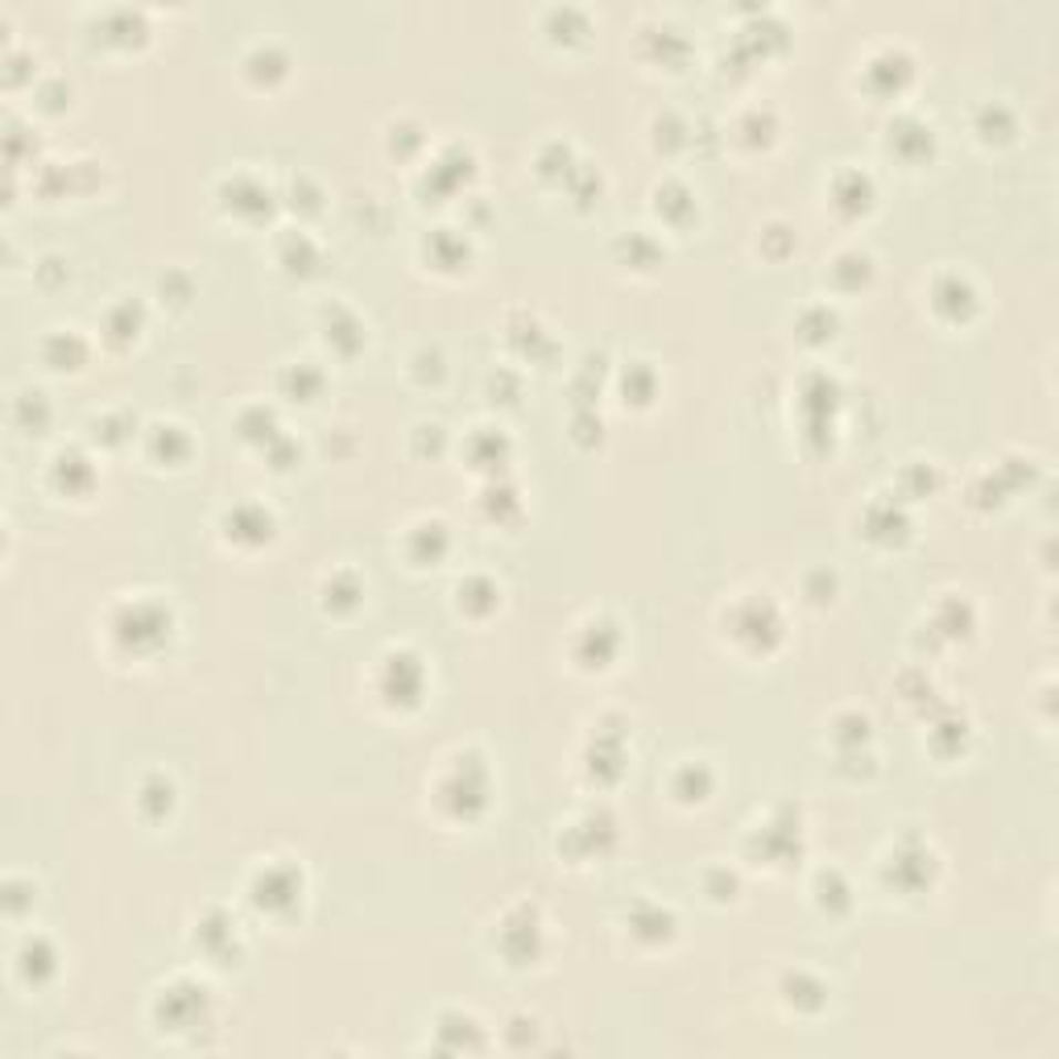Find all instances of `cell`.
I'll use <instances>...</instances> for the list:
<instances>
[{"mask_svg":"<svg viewBox=\"0 0 1059 1059\" xmlns=\"http://www.w3.org/2000/svg\"><path fill=\"white\" fill-rule=\"evenodd\" d=\"M489 766L476 749H456L451 758H443V770L430 782L435 803L451 816V820H476L485 803H489Z\"/></svg>","mask_w":1059,"mask_h":1059,"instance_id":"cell-1","label":"cell"},{"mask_svg":"<svg viewBox=\"0 0 1059 1059\" xmlns=\"http://www.w3.org/2000/svg\"><path fill=\"white\" fill-rule=\"evenodd\" d=\"M170 630H175L170 609H166L162 601H149V596L121 601L108 617V637L121 646L125 658H149L154 650L166 646Z\"/></svg>","mask_w":1059,"mask_h":1059,"instance_id":"cell-2","label":"cell"},{"mask_svg":"<svg viewBox=\"0 0 1059 1059\" xmlns=\"http://www.w3.org/2000/svg\"><path fill=\"white\" fill-rule=\"evenodd\" d=\"M207 1010H211V989L195 977L166 980L154 994V1001H149V1018L158 1022L162 1035H195V1030H204Z\"/></svg>","mask_w":1059,"mask_h":1059,"instance_id":"cell-3","label":"cell"},{"mask_svg":"<svg viewBox=\"0 0 1059 1059\" xmlns=\"http://www.w3.org/2000/svg\"><path fill=\"white\" fill-rule=\"evenodd\" d=\"M377 696L394 712L418 708L427 696V666L411 646H394L377 658Z\"/></svg>","mask_w":1059,"mask_h":1059,"instance_id":"cell-4","label":"cell"},{"mask_svg":"<svg viewBox=\"0 0 1059 1059\" xmlns=\"http://www.w3.org/2000/svg\"><path fill=\"white\" fill-rule=\"evenodd\" d=\"M492 948L506 956L509 968H530L542 956V918L534 906H509L501 915V927L492 935Z\"/></svg>","mask_w":1059,"mask_h":1059,"instance_id":"cell-5","label":"cell"},{"mask_svg":"<svg viewBox=\"0 0 1059 1059\" xmlns=\"http://www.w3.org/2000/svg\"><path fill=\"white\" fill-rule=\"evenodd\" d=\"M249 899H253V906L261 911V915L278 918L285 915V911H294L302 902V873L290 870V865H273V861H266L261 870H257V878L249 882Z\"/></svg>","mask_w":1059,"mask_h":1059,"instance_id":"cell-6","label":"cell"},{"mask_svg":"<svg viewBox=\"0 0 1059 1059\" xmlns=\"http://www.w3.org/2000/svg\"><path fill=\"white\" fill-rule=\"evenodd\" d=\"M725 630H733V642H745V637H754V650H761L758 637H782V617H778V609L770 601H761V596H741V601H733V609H725Z\"/></svg>","mask_w":1059,"mask_h":1059,"instance_id":"cell-7","label":"cell"},{"mask_svg":"<svg viewBox=\"0 0 1059 1059\" xmlns=\"http://www.w3.org/2000/svg\"><path fill=\"white\" fill-rule=\"evenodd\" d=\"M224 538L237 547H261L273 538V513L261 509L257 501H240L224 513Z\"/></svg>","mask_w":1059,"mask_h":1059,"instance_id":"cell-8","label":"cell"},{"mask_svg":"<svg viewBox=\"0 0 1059 1059\" xmlns=\"http://www.w3.org/2000/svg\"><path fill=\"white\" fill-rule=\"evenodd\" d=\"M778 997H782V1006L791 1014H799V1018H816V1014L828 1006V985H823L820 977H811L807 968H791V973L782 977V985H778Z\"/></svg>","mask_w":1059,"mask_h":1059,"instance_id":"cell-9","label":"cell"},{"mask_svg":"<svg viewBox=\"0 0 1059 1059\" xmlns=\"http://www.w3.org/2000/svg\"><path fill=\"white\" fill-rule=\"evenodd\" d=\"M13 973L25 980L30 989H42V985H50V980H54V973H59V952H54V944H50V939H42V935H30V939L17 948Z\"/></svg>","mask_w":1059,"mask_h":1059,"instance_id":"cell-10","label":"cell"},{"mask_svg":"<svg viewBox=\"0 0 1059 1059\" xmlns=\"http://www.w3.org/2000/svg\"><path fill=\"white\" fill-rule=\"evenodd\" d=\"M435 1047L439 1051H485L489 1047V1039H485V1027L476 1022L473 1014L464 1010H447L439 1014V1022H435Z\"/></svg>","mask_w":1059,"mask_h":1059,"instance_id":"cell-11","label":"cell"},{"mask_svg":"<svg viewBox=\"0 0 1059 1059\" xmlns=\"http://www.w3.org/2000/svg\"><path fill=\"white\" fill-rule=\"evenodd\" d=\"M87 340H83L75 328H59L42 340V361L54 368V373H75L83 361H87Z\"/></svg>","mask_w":1059,"mask_h":1059,"instance_id":"cell-12","label":"cell"},{"mask_svg":"<svg viewBox=\"0 0 1059 1059\" xmlns=\"http://www.w3.org/2000/svg\"><path fill=\"white\" fill-rule=\"evenodd\" d=\"M232 195H237V204H224V207H228V216H237V220H249V216H245L249 207H257V216H266L269 199H273L266 183H257L253 175H228V178H224V183H220V199H232Z\"/></svg>","mask_w":1059,"mask_h":1059,"instance_id":"cell-13","label":"cell"},{"mask_svg":"<svg viewBox=\"0 0 1059 1059\" xmlns=\"http://www.w3.org/2000/svg\"><path fill=\"white\" fill-rule=\"evenodd\" d=\"M832 204L844 207L849 216H861V211H870V207H873V183H870V175H861V170H840V175L832 178Z\"/></svg>","mask_w":1059,"mask_h":1059,"instance_id":"cell-14","label":"cell"},{"mask_svg":"<svg viewBox=\"0 0 1059 1059\" xmlns=\"http://www.w3.org/2000/svg\"><path fill=\"white\" fill-rule=\"evenodd\" d=\"M932 307H935V315L961 307V319H965L968 307H977V290L968 285L965 273H939L932 282Z\"/></svg>","mask_w":1059,"mask_h":1059,"instance_id":"cell-15","label":"cell"},{"mask_svg":"<svg viewBox=\"0 0 1059 1059\" xmlns=\"http://www.w3.org/2000/svg\"><path fill=\"white\" fill-rule=\"evenodd\" d=\"M149 456L158 464H183L190 456V435L178 423H154L149 427Z\"/></svg>","mask_w":1059,"mask_h":1059,"instance_id":"cell-16","label":"cell"},{"mask_svg":"<svg viewBox=\"0 0 1059 1059\" xmlns=\"http://www.w3.org/2000/svg\"><path fill=\"white\" fill-rule=\"evenodd\" d=\"M406 538H418V542H423V551L414 554L418 568H435L443 554H447V547H451V534H447V526H443L439 518H423V522H414L411 530H406Z\"/></svg>","mask_w":1059,"mask_h":1059,"instance_id":"cell-17","label":"cell"},{"mask_svg":"<svg viewBox=\"0 0 1059 1059\" xmlns=\"http://www.w3.org/2000/svg\"><path fill=\"white\" fill-rule=\"evenodd\" d=\"M278 261H282L285 273H299V278H307L311 269L319 266V245L307 232H285L282 245H278Z\"/></svg>","mask_w":1059,"mask_h":1059,"instance_id":"cell-18","label":"cell"},{"mask_svg":"<svg viewBox=\"0 0 1059 1059\" xmlns=\"http://www.w3.org/2000/svg\"><path fill=\"white\" fill-rule=\"evenodd\" d=\"M137 332H142V307L133 299L112 302L104 311V335L112 344H128V340H137Z\"/></svg>","mask_w":1059,"mask_h":1059,"instance_id":"cell-19","label":"cell"},{"mask_svg":"<svg viewBox=\"0 0 1059 1059\" xmlns=\"http://www.w3.org/2000/svg\"><path fill=\"white\" fill-rule=\"evenodd\" d=\"M473 604H485V613H492L501 604V584H492L489 575H468L456 584V609L473 617Z\"/></svg>","mask_w":1059,"mask_h":1059,"instance_id":"cell-20","label":"cell"},{"mask_svg":"<svg viewBox=\"0 0 1059 1059\" xmlns=\"http://www.w3.org/2000/svg\"><path fill=\"white\" fill-rule=\"evenodd\" d=\"M75 476L95 480V464L83 456V451H59V456H54V480H59V489L71 492V497H83V485Z\"/></svg>","mask_w":1059,"mask_h":1059,"instance_id":"cell-21","label":"cell"},{"mask_svg":"<svg viewBox=\"0 0 1059 1059\" xmlns=\"http://www.w3.org/2000/svg\"><path fill=\"white\" fill-rule=\"evenodd\" d=\"M361 596H364V588L352 571H335V575H328V584H323V609H328V613L356 609Z\"/></svg>","mask_w":1059,"mask_h":1059,"instance_id":"cell-22","label":"cell"},{"mask_svg":"<svg viewBox=\"0 0 1059 1059\" xmlns=\"http://www.w3.org/2000/svg\"><path fill=\"white\" fill-rule=\"evenodd\" d=\"M911 142L918 145V154H932V125H923V121H899V125H890V149L899 154L902 162H911Z\"/></svg>","mask_w":1059,"mask_h":1059,"instance_id":"cell-23","label":"cell"},{"mask_svg":"<svg viewBox=\"0 0 1059 1059\" xmlns=\"http://www.w3.org/2000/svg\"><path fill=\"white\" fill-rule=\"evenodd\" d=\"M319 385H323V373H319V368H315L311 361L285 364L282 390H285V394H294V402H311V397L319 394Z\"/></svg>","mask_w":1059,"mask_h":1059,"instance_id":"cell-24","label":"cell"},{"mask_svg":"<svg viewBox=\"0 0 1059 1059\" xmlns=\"http://www.w3.org/2000/svg\"><path fill=\"white\" fill-rule=\"evenodd\" d=\"M149 803H158L162 807V816L175 807V782L166 775H149V778H142V787H137V811H149Z\"/></svg>","mask_w":1059,"mask_h":1059,"instance_id":"cell-25","label":"cell"},{"mask_svg":"<svg viewBox=\"0 0 1059 1059\" xmlns=\"http://www.w3.org/2000/svg\"><path fill=\"white\" fill-rule=\"evenodd\" d=\"M675 775L687 778V787H671V791L679 795V799H687V803H704V799H708L712 775H708V766H704V761H687V766H679Z\"/></svg>","mask_w":1059,"mask_h":1059,"instance_id":"cell-26","label":"cell"},{"mask_svg":"<svg viewBox=\"0 0 1059 1059\" xmlns=\"http://www.w3.org/2000/svg\"><path fill=\"white\" fill-rule=\"evenodd\" d=\"M21 414H30L21 427L30 430H42L50 423V402H46V394H38V390H25V394L17 397V411H13V418H21Z\"/></svg>","mask_w":1059,"mask_h":1059,"instance_id":"cell-27","label":"cell"}]
</instances>
